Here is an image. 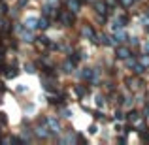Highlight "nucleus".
I'll return each mask as SVG.
<instances>
[{"label": "nucleus", "mask_w": 149, "mask_h": 145, "mask_svg": "<svg viewBox=\"0 0 149 145\" xmlns=\"http://www.w3.org/2000/svg\"><path fill=\"white\" fill-rule=\"evenodd\" d=\"M26 26H29V28H34V26H36V19H26Z\"/></svg>", "instance_id": "obj_1"}, {"label": "nucleus", "mask_w": 149, "mask_h": 145, "mask_svg": "<svg viewBox=\"0 0 149 145\" xmlns=\"http://www.w3.org/2000/svg\"><path fill=\"white\" fill-rule=\"evenodd\" d=\"M0 124H6V115L4 113H0Z\"/></svg>", "instance_id": "obj_2"}]
</instances>
